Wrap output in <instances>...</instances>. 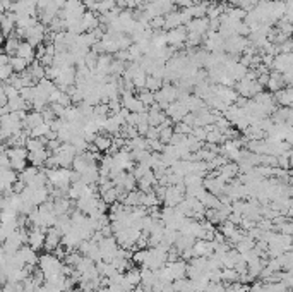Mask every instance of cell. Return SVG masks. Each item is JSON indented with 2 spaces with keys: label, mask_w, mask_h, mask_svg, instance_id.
I'll return each mask as SVG.
<instances>
[{
  "label": "cell",
  "mask_w": 293,
  "mask_h": 292,
  "mask_svg": "<svg viewBox=\"0 0 293 292\" xmlns=\"http://www.w3.org/2000/svg\"><path fill=\"white\" fill-rule=\"evenodd\" d=\"M7 156H9V169H12L14 172H23L27 167V149L24 146H9Z\"/></svg>",
  "instance_id": "6da1fadb"
},
{
  "label": "cell",
  "mask_w": 293,
  "mask_h": 292,
  "mask_svg": "<svg viewBox=\"0 0 293 292\" xmlns=\"http://www.w3.org/2000/svg\"><path fill=\"white\" fill-rule=\"evenodd\" d=\"M45 232L47 229H40V227H31L27 229V246L38 251V249H43L45 246Z\"/></svg>",
  "instance_id": "7a4b0ae2"
},
{
  "label": "cell",
  "mask_w": 293,
  "mask_h": 292,
  "mask_svg": "<svg viewBox=\"0 0 293 292\" xmlns=\"http://www.w3.org/2000/svg\"><path fill=\"white\" fill-rule=\"evenodd\" d=\"M62 242V234L57 231L55 227H48L47 232H45V246L43 249L47 253H53L57 246H60Z\"/></svg>",
  "instance_id": "3957f363"
},
{
  "label": "cell",
  "mask_w": 293,
  "mask_h": 292,
  "mask_svg": "<svg viewBox=\"0 0 293 292\" xmlns=\"http://www.w3.org/2000/svg\"><path fill=\"white\" fill-rule=\"evenodd\" d=\"M186 38H187V29L184 26H180L175 28V29H170L166 33V43L173 45V47H179V45H182L186 41Z\"/></svg>",
  "instance_id": "277c9868"
},
{
  "label": "cell",
  "mask_w": 293,
  "mask_h": 292,
  "mask_svg": "<svg viewBox=\"0 0 293 292\" xmlns=\"http://www.w3.org/2000/svg\"><path fill=\"white\" fill-rule=\"evenodd\" d=\"M19 43H21V38L17 36L16 33L9 34L7 38H3V45H2V52L3 54H7L9 57H14V55L17 54V48H19Z\"/></svg>",
  "instance_id": "5b68a950"
},
{
  "label": "cell",
  "mask_w": 293,
  "mask_h": 292,
  "mask_svg": "<svg viewBox=\"0 0 293 292\" xmlns=\"http://www.w3.org/2000/svg\"><path fill=\"white\" fill-rule=\"evenodd\" d=\"M273 96H274V102L280 103V107H290L293 102V93H292L290 86L281 88L280 91L273 93Z\"/></svg>",
  "instance_id": "8992f818"
},
{
  "label": "cell",
  "mask_w": 293,
  "mask_h": 292,
  "mask_svg": "<svg viewBox=\"0 0 293 292\" xmlns=\"http://www.w3.org/2000/svg\"><path fill=\"white\" fill-rule=\"evenodd\" d=\"M93 145L96 146V149L100 153H107L108 148L111 146V136L107 133H98L95 140H93Z\"/></svg>",
  "instance_id": "52a82bcc"
},
{
  "label": "cell",
  "mask_w": 293,
  "mask_h": 292,
  "mask_svg": "<svg viewBox=\"0 0 293 292\" xmlns=\"http://www.w3.org/2000/svg\"><path fill=\"white\" fill-rule=\"evenodd\" d=\"M16 55L21 58H24V60H27V62H33L34 60V47L27 43V41H21Z\"/></svg>",
  "instance_id": "ba28073f"
},
{
  "label": "cell",
  "mask_w": 293,
  "mask_h": 292,
  "mask_svg": "<svg viewBox=\"0 0 293 292\" xmlns=\"http://www.w3.org/2000/svg\"><path fill=\"white\" fill-rule=\"evenodd\" d=\"M9 65H10V69H12L14 74H21V72H24L27 67H29V62L17 57V55H14V57H10Z\"/></svg>",
  "instance_id": "9c48e42d"
},
{
  "label": "cell",
  "mask_w": 293,
  "mask_h": 292,
  "mask_svg": "<svg viewBox=\"0 0 293 292\" xmlns=\"http://www.w3.org/2000/svg\"><path fill=\"white\" fill-rule=\"evenodd\" d=\"M163 86V79L160 78H155V76H149V78H146V89H149V91H158V89H161Z\"/></svg>",
  "instance_id": "30bf717a"
},
{
  "label": "cell",
  "mask_w": 293,
  "mask_h": 292,
  "mask_svg": "<svg viewBox=\"0 0 293 292\" xmlns=\"http://www.w3.org/2000/svg\"><path fill=\"white\" fill-rule=\"evenodd\" d=\"M173 136V127H165V129H160V134H158V140L161 145H168L170 140H172Z\"/></svg>",
  "instance_id": "8fae6325"
},
{
  "label": "cell",
  "mask_w": 293,
  "mask_h": 292,
  "mask_svg": "<svg viewBox=\"0 0 293 292\" xmlns=\"http://www.w3.org/2000/svg\"><path fill=\"white\" fill-rule=\"evenodd\" d=\"M0 167H9V156H7V148L0 145Z\"/></svg>",
  "instance_id": "7c38bea8"
}]
</instances>
